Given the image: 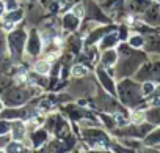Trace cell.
I'll return each mask as SVG.
<instances>
[{"label": "cell", "instance_id": "1", "mask_svg": "<svg viewBox=\"0 0 160 153\" xmlns=\"http://www.w3.org/2000/svg\"><path fill=\"white\" fill-rule=\"evenodd\" d=\"M119 96H121V100H122L126 104L132 106V104H135V103L140 100V90H138V87H137L133 82H130V81H122V82L119 84Z\"/></svg>", "mask_w": 160, "mask_h": 153}, {"label": "cell", "instance_id": "2", "mask_svg": "<svg viewBox=\"0 0 160 153\" xmlns=\"http://www.w3.org/2000/svg\"><path fill=\"white\" fill-rule=\"evenodd\" d=\"M24 44H25V32L24 30H16V32L10 33L8 46H10V51L14 55V58H21V54L24 51Z\"/></svg>", "mask_w": 160, "mask_h": 153}, {"label": "cell", "instance_id": "3", "mask_svg": "<svg viewBox=\"0 0 160 153\" xmlns=\"http://www.w3.org/2000/svg\"><path fill=\"white\" fill-rule=\"evenodd\" d=\"M30 98V92L25 89H10L5 93V101L8 106H19L24 104Z\"/></svg>", "mask_w": 160, "mask_h": 153}, {"label": "cell", "instance_id": "4", "mask_svg": "<svg viewBox=\"0 0 160 153\" xmlns=\"http://www.w3.org/2000/svg\"><path fill=\"white\" fill-rule=\"evenodd\" d=\"M85 139L90 145L93 147H105L107 145V136L102 131H94V129H88L85 131Z\"/></svg>", "mask_w": 160, "mask_h": 153}, {"label": "cell", "instance_id": "5", "mask_svg": "<svg viewBox=\"0 0 160 153\" xmlns=\"http://www.w3.org/2000/svg\"><path fill=\"white\" fill-rule=\"evenodd\" d=\"M27 51L32 55H38V52L41 51V40L36 30H32L30 38H28V44H27Z\"/></svg>", "mask_w": 160, "mask_h": 153}, {"label": "cell", "instance_id": "6", "mask_svg": "<svg viewBox=\"0 0 160 153\" xmlns=\"http://www.w3.org/2000/svg\"><path fill=\"white\" fill-rule=\"evenodd\" d=\"M63 27L66 30H75L78 27V18L74 14V13H68L64 18H63Z\"/></svg>", "mask_w": 160, "mask_h": 153}, {"label": "cell", "instance_id": "7", "mask_svg": "<svg viewBox=\"0 0 160 153\" xmlns=\"http://www.w3.org/2000/svg\"><path fill=\"white\" fill-rule=\"evenodd\" d=\"M98 76H99V79H101V82H102V85L110 92V93H115V87H113V81L110 79V76H107V73L102 69V68H99L98 69Z\"/></svg>", "mask_w": 160, "mask_h": 153}, {"label": "cell", "instance_id": "8", "mask_svg": "<svg viewBox=\"0 0 160 153\" xmlns=\"http://www.w3.org/2000/svg\"><path fill=\"white\" fill-rule=\"evenodd\" d=\"M21 18H22V11H21V10H14V11H11V13L5 18V27H10L11 24L19 22Z\"/></svg>", "mask_w": 160, "mask_h": 153}, {"label": "cell", "instance_id": "9", "mask_svg": "<svg viewBox=\"0 0 160 153\" xmlns=\"http://www.w3.org/2000/svg\"><path fill=\"white\" fill-rule=\"evenodd\" d=\"M11 128H13V137H14L16 140H21V139L24 137V134H25V126L18 122V123H14Z\"/></svg>", "mask_w": 160, "mask_h": 153}, {"label": "cell", "instance_id": "10", "mask_svg": "<svg viewBox=\"0 0 160 153\" xmlns=\"http://www.w3.org/2000/svg\"><path fill=\"white\" fill-rule=\"evenodd\" d=\"M47 139V134H46V131H36L33 136H32V140H33V145L35 147H39L44 140Z\"/></svg>", "mask_w": 160, "mask_h": 153}, {"label": "cell", "instance_id": "11", "mask_svg": "<svg viewBox=\"0 0 160 153\" xmlns=\"http://www.w3.org/2000/svg\"><path fill=\"white\" fill-rule=\"evenodd\" d=\"M35 69H36L38 74H47V73L50 71V65H49V62L42 60V62H38V63L35 65Z\"/></svg>", "mask_w": 160, "mask_h": 153}, {"label": "cell", "instance_id": "12", "mask_svg": "<svg viewBox=\"0 0 160 153\" xmlns=\"http://www.w3.org/2000/svg\"><path fill=\"white\" fill-rule=\"evenodd\" d=\"M116 40H118V33H116V32L108 33V35L105 36L104 43H102V47H112V46L116 43Z\"/></svg>", "mask_w": 160, "mask_h": 153}, {"label": "cell", "instance_id": "13", "mask_svg": "<svg viewBox=\"0 0 160 153\" xmlns=\"http://www.w3.org/2000/svg\"><path fill=\"white\" fill-rule=\"evenodd\" d=\"M115 60H116V54H115L113 51L105 52V54H104V57H102V63H104V65H113V63H115Z\"/></svg>", "mask_w": 160, "mask_h": 153}, {"label": "cell", "instance_id": "14", "mask_svg": "<svg viewBox=\"0 0 160 153\" xmlns=\"http://www.w3.org/2000/svg\"><path fill=\"white\" fill-rule=\"evenodd\" d=\"M88 73V69L83 66V65H75L74 68H72V74L75 76V78H80V76H85Z\"/></svg>", "mask_w": 160, "mask_h": 153}, {"label": "cell", "instance_id": "15", "mask_svg": "<svg viewBox=\"0 0 160 153\" xmlns=\"http://www.w3.org/2000/svg\"><path fill=\"white\" fill-rule=\"evenodd\" d=\"M105 32H107V29H102V30H96L88 40H87V44H91V43H94L96 40H99L101 36H104L105 35Z\"/></svg>", "mask_w": 160, "mask_h": 153}, {"label": "cell", "instance_id": "16", "mask_svg": "<svg viewBox=\"0 0 160 153\" xmlns=\"http://www.w3.org/2000/svg\"><path fill=\"white\" fill-rule=\"evenodd\" d=\"M7 150H8V151H24L25 148H22V145H21V144L14 142V144H10V147H8Z\"/></svg>", "mask_w": 160, "mask_h": 153}, {"label": "cell", "instance_id": "17", "mask_svg": "<svg viewBox=\"0 0 160 153\" xmlns=\"http://www.w3.org/2000/svg\"><path fill=\"white\" fill-rule=\"evenodd\" d=\"M130 44H132L133 47H140V46L143 44V38H141V36H133V38L130 40Z\"/></svg>", "mask_w": 160, "mask_h": 153}, {"label": "cell", "instance_id": "18", "mask_svg": "<svg viewBox=\"0 0 160 153\" xmlns=\"http://www.w3.org/2000/svg\"><path fill=\"white\" fill-rule=\"evenodd\" d=\"M158 140H160V131H158V133H154L152 136H149V137L146 139V142H148V144H152V142H158Z\"/></svg>", "mask_w": 160, "mask_h": 153}, {"label": "cell", "instance_id": "19", "mask_svg": "<svg viewBox=\"0 0 160 153\" xmlns=\"http://www.w3.org/2000/svg\"><path fill=\"white\" fill-rule=\"evenodd\" d=\"M10 129V125L7 122H0V134H5Z\"/></svg>", "mask_w": 160, "mask_h": 153}, {"label": "cell", "instance_id": "20", "mask_svg": "<svg viewBox=\"0 0 160 153\" xmlns=\"http://www.w3.org/2000/svg\"><path fill=\"white\" fill-rule=\"evenodd\" d=\"M143 90H144V93H149V92H152V90H154V87H152V84H146Z\"/></svg>", "mask_w": 160, "mask_h": 153}, {"label": "cell", "instance_id": "21", "mask_svg": "<svg viewBox=\"0 0 160 153\" xmlns=\"http://www.w3.org/2000/svg\"><path fill=\"white\" fill-rule=\"evenodd\" d=\"M3 11H5V3H3V2H0V16L3 14Z\"/></svg>", "mask_w": 160, "mask_h": 153}, {"label": "cell", "instance_id": "22", "mask_svg": "<svg viewBox=\"0 0 160 153\" xmlns=\"http://www.w3.org/2000/svg\"><path fill=\"white\" fill-rule=\"evenodd\" d=\"M7 140H8V139H7V137H2V139H0V145H3V144H5V142H7Z\"/></svg>", "mask_w": 160, "mask_h": 153}, {"label": "cell", "instance_id": "23", "mask_svg": "<svg viewBox=\"0 0 160 153\" xmlns=\"http://www.w3.org/2000/svg\"><path fill=\"white\" fill-rule=\"evenodd\" d=\"M157 95H158V96H160V89H158V90H157Z\"/></svg>", "mask_w": 160, "mask_h": 153}, {"label": "cell", "instance_id": "24", "mask_svg": "<svg viewBox=\"0 0 160 153\" xmlns=\"http://www.w3.org/2000/svg\"><path fill=\"white\" fill-rule=\"evenodd\" d=\"M0 107H2V103H0Z\"/></svg>", "mask_w": 160, "mask_h": 153}]
</instances>
